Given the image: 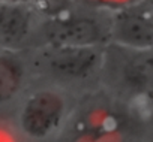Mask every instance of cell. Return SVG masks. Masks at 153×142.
<instances>
[{
	"label": "cell",
	"instance_id": "obj_7",
	"mask_svg": "<svg viewBox=\"0 0 153 142\" xmlns=\"http://www.w3.org/2000/svg\"><path fill=\"white\" fill-rule=\"evenodd\" d=\"M26 79V63L20 52L2 49L0 52V102L12 100L23 88Z\"/></svg>",
	"mask_w": 153,
	"mask_h": 142
},
{
	"label": "cell",
	"instance_id": "obj_4",
	"mask_svg": "<svg viewBox=\"0 0 153 142\" xmlns=\"http://www.w3.org/2000/svg\"><path fill=\"white\" fill-rule=\"evenodd\" d=\"M33 63L38 72L63 82H81L102 72L105 48L36 46Z\"/></svg>",
	"mask_w": 153,
	"mask_h": 142
},
{
	"label": "cell",
	"instance_id": "obj_5",
	"mask_svg": "<svg viewBox=\"0 0 153 142\" xmlns=\"http://www.w3.org/2000/svg\"><path fill=\"white\" fill-rule=\"evenodd\" d=\"M110 43L153 51V0H138L110 12Z\"/></svg>",
	"mask_w": 153,
	"mask_h": 142
},
{
	"label": "cell",
	"instance_id": "obj_2",
	"mask_svg": "<svg viewBox=\"0 0 153 142\" xmlns=\"http://www.w3.org/2000/svg\"><path fill=\"white\" fill-rule=\"evenodd\" d=\"M69 117V100L57 88L44 87L27 94L18 111L20 133L33 142L53 139L65 127Z\"/></svg>",
	"mask_w": 153,
	"mask_h": 142
},
{
	"label": "cell",
	"instance_id": "obj_1",
	"mask_svg": "<svg viewBox=\"0 0 153 142\" xmlns=\"http://www.w3.org/2000/svg\"><path fill=\"white\" fill-rule=\"evenodd\" d=\"M38 46L107 48L110 45V12L80 8L54 11L39 21Z\"/></svg>",
	"mask_w": 153,
	"mask_h": 142
},
{
	"label": "cell",
	"instance_id": "obj_6",
	"mask_svg": "<svg viewBox=\"0 0 153 142\" xmlns=\"http://www.w3.org/2000/svg\"><path fill=\"white\" fill-rule=\"evenodd\" d=\"M36 9L29 2L2 0L0 5V45L2 49L20 52L36 35L39 26Z\"/></svg>",
	"mask_w": 153,
	"mask_h": 142
},
{
	"label": "cell",
	"instance_id": "obj_3",
	"mask_svg": "<svg viewBox=\"0 0 153 142\" xmlns=\"http://www.w3.org/2000/svg\"><path fill=\"white\" fill-rule=\"evenodd\" d=\"M102 72L120 93L135 100L153 102V51H135L116 45L105 48Z\"/></svg>",
	"mask_w": 153,
	"mask_h": 142
}]
</instances>
